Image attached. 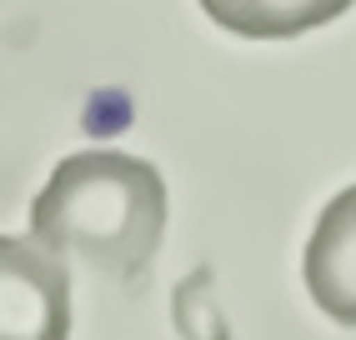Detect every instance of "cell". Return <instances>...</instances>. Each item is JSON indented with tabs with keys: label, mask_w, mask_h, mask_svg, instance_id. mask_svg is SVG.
Masks as SVG:
<instances>
[{
	"label": "cell",
	"mask_w": 356,
	"mask_h": 340,
	"mask_svg": "<svg viewBox=\"0 0 356 340\" xmlns=\"http://www.w3.org/2000/svg\"><path fill=\"white\" fill-rule=\"evenodd\" d=\"M31 235L111 280H136L165 235V180L151 160L121 151L65 155L31 201Z\"/></svg>",
	"instance_id": "1"
},
{
	"label": "cell",
	"mask_w": 356,
	"mask_h": 340,
	"mask_svg": "<svg viewBox=\"0 0 356 340\" xmlns=\"http://www.w3.org/2000/svg\"><path fill=\"white\" fill-rule=\"evenodd\" d=\"M0 340H70L65 255L35 235L0 240Z\"/></svg>",
	"instance_id": "2"
},
{
	"label": "cell",
	"mask_w": 356,
	"mask_h": 340,
	"mask_svg": "<svg viewBox=\"0 0 356 340\" xmlns=\"http://www.w3.org/2000/svg\"><path fill=\"white\" fill-rule=\"evenodd\" d=\"M306 290L337 325L356 330V185L326 201L306 240Z\"/></svg>",
	"instance_id": "3"
},
{
	"label": "cell",
	"mask_w": 356,
	"mask_h": 340,
	"mask_svg": "<svg viewBox=\"0 0 356 340\" xmlns=\"http://www.w3.org/2000/svg\"><path fill=\"white\" fill-rule=\"evenodd\" d=\"M201 10L221 31L246 40H291L301 31L331 26L351 10V0H201Z\"/></svg>",
	"instance_id": "4"
}]
</instances>
